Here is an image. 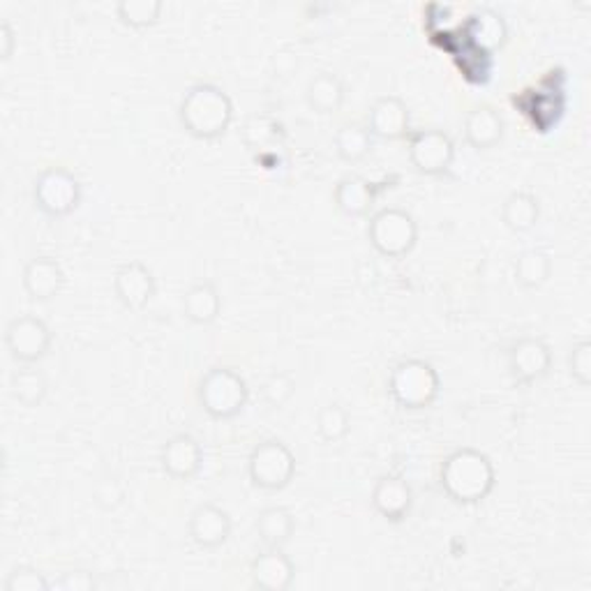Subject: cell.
I'll use <instances>...</instances> for the list:
<instances>
[{"label":"cell","mask_w":591,"mask_h":591,"mask_svg":"<svg viewBox=\"0 0 591 591\" xmlns=\"http://www.w3.org/2000/svg\"><path fill=\"white\" fill-rule=\"evenodd\" d=\"M440 486L457 507H476L486 501L497 486V469L490 455L478 448H457L444 457Z\"/></svg>","instance_id":"obj_1"},{"label":"cell","mask_w":591,"mask_h":591,"mask_svg":"<svg viewBox=\"0 0 591 591\" xmlns=\"http://www.w3.org/2000/svg\"><path fill=\"white\" fill-rule=\"evenodd\" d=\"M179 123L200 141L220 139L234 123V100L220 86L194 83L181 98Z\"/></svg>","instance_id":"obj_2"},{"label":"cell","mask_w":591,"mask_h":591,"mask_svg":"<svg viewBox=\"0 0 591 591\" xmlns=\"http://www.w3.org/2000/svg\"><path fill=\"white\" fill-rule=\"evenodd\" d=\"M442 393V377L425 359H402L393 365L388 396L405 411L430 409Z\"/></svg>","instance_id":"obj_3"},{"label":"cell","mask_w":591,"mask_h":591,"mask_svg":"<svg viewBox=\"0 0 591 591\" xmlns=\"http://www.w3.org/2000/svg\"><path fill=\"white\" fill-rule=\"evenodd\" d=\"M250 400L246 377L227 365H215L196 386V402L215 421H229L243 413Z\"/></svg>","instance_id":"obj_4"},{"label":"cell","mask_w":591,"mask_h":591,"mask_svg":"<svg viewBox=\"0 0 591 591\" xmlns=\"http://www.w3.org/2000/svg\"><path fill=\"white\" fill-rule=\"evenodd\" d=\"M370 246L386 259H402L419 243V225L407 208L388 206L370 217Z\"/></svg>","instance_id":"obj_5"},{"label":"cell","mask_w":591,"mask_h":591,"mask_svg":"<svg viewBox=\"0 0 591 591\" xmlns=\"http://www.w3.org/2000/svg\"><path fill=\"white\" fill-rule=\"evenodd\" d=\"M83 200V190L79 179L65 167L42 169L33 181V204L39 213H45L54 220L72 215Z\"/></svg>","instance_id":"obj_6"},{"label":"cell","mask_w":591,"mask_h":591,"mask_svg":"<svg viewBox=\"0 0 591 591\" xmlns=\"http://www.w3.org/2000/svg\"><path fill=\"white\" fill-rule=\"evenodd\" d=\"M248 476L254 488L280 492L289 488L296 476V455L280 440L259 442L248 455Z\"/></svg>","instance_id":"obj_7"},{"label":"cell","mask_w":591,"mask_h":591,"mask_svg":"<svg viewBox=\"0 0 591 591\" xmlns=\"http://www.w3.org/2000/svg\"><path fill=\"white\" fill-rule=\"evenodd\" d=\"M407 152L411 167L421 173V177H444L451 171L455 162V141L444 129L428 127V129H413L407 137Z\"/></svg>","instance_id":"obj_8"},{"label":"cell","mask_w":591,"mask_h":591,"mask_svg":"<svg viewBox=\"0 0 591 591\" xmlns=\"http://www.w3.org/2000/svg\"><path fill=\"white\" fill-rule=\"evenodd\" d=\"M54 342L52 328L35 315H21L5 328V346L10 356L21 365H35L49 354Z\"/></svg>","instance_id":"obj_9"},{"label":"cell","mask_w":591,"mask_h":591,"mask_svg":"<svg viewBox=\"0 0 591 591\" xmlns=\"http://www.w3.org/2000/svg\"><path fill=\"white\" fill-rule=\"evenodd\" d=\"M553 349L543 338H520L509 349V372L515 384L532 386L550 375Z\"/></svg>","instance_id":"obj_10"},{"label":"cell","mask_w":591,"mask_h":591,"mask_svg":"<svg viewBox=\"0 0 591 591\" xmlns=\"http://www.w3.org/2000/svg\"><path fill=\"white\" fill-rule=\"evenodd\" d=\"M114 294L125 310L141 312L158 294L156 273L144 261H127L114 273Z\"/></svg>","instance_id":"obj_11"},{"label":"cell","mask_w":591,"mask_h":591,"mask_svg":"<svg viewBox=\"0 0 591 591\" xmlns=\"http://www.w3.org/2000/svg\"><path fill=\"white\" fill-rule=\"evenodd\" d=\"M234 530V522L229 511H225L217 503H200L187 520V534L192 543L202 550H215V547H223Z\"/></svg>","instance_id":"obj_12"},{"label":"cell","mask_w":591,"mask_h":591,"mask_svg":"<svg viewBox=\"0 0 591 591\" xmlns=\"http://www.w3.org/2000/svg\"><path fill=\"white\" fill-rule=\"evenodd\" d=\"M367 129L372 137L384 141H398L411 135V114L409 106L398 95H384L375 100L367 114Z\"/></svg>","instance_id":"obj_13"},{"label":"cell","mask_w":591,"mask_h":591,"mask_svg":"<svg viewBox=\"0 0 591 591\" xmlns=\"http://www.w3.org/2000/svg\"><path fill=\"white\" fill-rule=\"evenodd\" d=\"M160 467L173 480H192L204 467V448L192 434H173L162 444Z\"/></svg>","instance_id":"obj_14"},{"label":"cell","mask_w":591,"mask_h":591,"mask_svg":"<svg viewBox=\"0 0 591 591\" xmlns=\"http://www.w3.org/2000/svg\"><path fill=\"white\" fill-rule=\"evenodd\" d=\"M372 509H375L386 522H405L413 509V490L409 480L400 474H384L372 488Z\"/></svg>","instance_id":"obj_15"},{"label":"cell","mask_w":591,"mask_h":591,"mask_svg":"<svg viewBox=\"0 0 591 591\" xmlns=\"http://www.w3.org/2000/svg\"><path fill=\"white\" fill-rule=\"evenodd\" d=\"M21 284H24V292L33 303H49L65 289V271L58 259L39 254L24 266Z\"/></svg>","instance_id":"obj_16"},{"label":"cell","mask_w":591,"mask_h":591,"mask_svg":"<svg viewBox=\"0 0 591 591\" xmlns=\"http://www.w3.org/2000/svg\"><path fill=\"white\" fill-rule=\"evenodd\" d=\"M250 578L261 591H287L296 580V564L282 547H266L250 561Z\"/></svg>","instance_id":"obj_17"},{"label":"cell","mask_w":591,"mask_h":591,"mask_svg":"<svg viewBox=\"0 0 591 591\" xmlns=\"http://www.w3.org/2000/svg\"><path fill=\"white\" fill-rule=\"evenodd\" d=\"M183 317L194 326H211L223 315V296L211 280H200L187 287L181 300Z\"/></svg>","instance_id":"obj_18"},{"label":"cell","mask_w":591,"mask_h":591,"mask_svg":"<svg viewBox=\"0 0 591 591\" xmlns=\"http://www.w3.org/2000/svg\"><path fill=\"white\" fill-rule=\"evenodd\" d=\"M467 37L478 52L495 54L509 42V24L497 10L480 8L467 19Z\"/></svg>","instance_id":"obj_19"},{"label":"cell","mask_w":591,"mask_h":591,"mask_svg":"<svg viewBox=\"0 0 591 591\" xmlns=\"http://www.w3.org/2000/svg\"><path fill=\"white\" fill-rule=\"evenodd\" d=\"M503 123L501 114L490 104H478L465 118V139L474 150H492L503 139Z\"/></svg>","instance_id":"obj_20"},{"label":"cell","mask_w":591,"mask_h":591,"mask_svg":"<svg viewBox=\"0 0 591 591\" xmlns=\"http://www.w3.org/2000/svg\"><path fill=\"white\" fill-rule=\"evenodd\" d=\"M333 202L344 217H365L377 204V187L361 177H344L333 190Z\"/></svg>","instance_id":"obj_21"},{"label":"cell","mask_w":591,"mask_h":591,"mask_svg":"<svg viewBox=\"0 0 591 591\" xmlns=\"http://www.w3.org/2000/svg\"><path fill=\"white\" fill-rule=\"evenodd\" d=\"M344 100H346V86L342 77L336 72L315 75L308 81V89H305V102H308L315 114L321 116L340 112Z\"/></svg>","instance_id":"obj_22"},{"label":"cell","mask_w":591,"mask_h":591,"mask_svg":"<svg viewBox=\"0 0 591 591\" xmlns=\"http://www.w3.org/2000/svg\"><path fill=\"white\" fill-rule=\"evenodd\" d=\"M503 227L513 234H530L541 220V202L530 190L511 192L501 204Z\"/></svg>","instance_id":"obj_23"},{"label":"cell","mask_w":591,"mask_h":591,"mask_svg":"<svg viewBox=\"0 0 591 591\" xmlns=\"http://www.w3.org/2000/svg\"><path fill=\"white\" fill-rule=\"evenodd\" d=\"M254 530L266 547H284L296 532V518L289 509L269 507L257 515Z\"/></svg>","instance_id":"obj_24"},{"label":"cell","mask_w":591,"mask_h":591,"mask_svg":"<svg viewBox=\"0 0 591 591\" xmlns=\"http://www.w3.org/2000/svg\"><path fill=\"white\" fill-rule=\"evenodd\" d=\"M553 275V257L547 250L530 248L518 254L513 264V277L522 289H541Z\"/></svg>","instance_id":"obj_25"},{"label":"cell","mask_w":591,"mask_h":591,"mask_svg":"<svg viewBox=\"0 0 591 591\" xmlns=\"http://www.w3.org/2000/svg\"><path fill=\"white\" fill-rule=\"evenodd\" d=\"M333 146H336V152L338 158L346 164H356L361 160H365L372 148H375V137L370 135L367 125L363 123H342L338 127V133L333 137Z\"/></svg>","instance_id":"obj_26"},{"label":"cell","mask_w":591,"mask_h":591,"mask_svg":"<svg viewBox=\"0 0 591 591\" xmlns=\"http://www.w3.org/2000/svg\"><path fill=\"white\" fill-rule=\"evenodd\" d=\"M47 393H49L47 377L42 375L39 370L31 367V365L19 367L10 375V396L19 405L35 409V407H39L42 402L47 400Z\"/></svg>","instance_id":"obj_27"},{"label":"cell","mask_w":591,"mask_h":591,"mask_svg":"<svg viewBox=\"0 0 591 591\" xmlns=\"http://www.w3.org/2000/svg\"><path fill=\"white\" fill-rule=\"evenodd\" d=\"M162 10V0H121V3H116L118 21L133 31H146L156 26Z\"/></svg>","instance_id":"obj_28"},{"label":"cell","mask_w":591,"mask_h":591,"mask_svg":"<svg viewBox=\"0 0 591 591\" xmlns=\"http://www.w3.org/2000/svg\"><path fill=\"white\" fill-rule=\"evenodd\" d=\"M352 430V416L342 405H326L317 413V434L323 444H338Z\"/></svg>","instance_id":"obj_29"},{"label":"cell","mask_w":591,"mask_h":591,"mask_svg":"<svg viewBox=\"0 0 591 591\" xmlns=\"http://www.w3.org/2000/svg\"><path fill=\"white\" fill-rule=\"evenodd\" d=\"M277 135H280L277 121L271 116H264V114L250 116L246 127H243V141L250 148H264V146L273 144L277 139Z\"/></svg>","instance_id":"obj_30"},{"label":"cell","mask_w":591,"mask_h":591,"mask_svg":"<svg viewBox=\"0 0 591 591\" xmlns=\"http://www.w3.org/2000/svg\"><path fill=\"white\" fill-rule=\"evenodd\" d=\"M296 390V382L287 372H273V375L261 386V398L273 409L287 405Z\"/></svg>","instance_id":"obj_31"},{"label":"cell","mask_w":591,"mask_h":591,"mask_svg":"<svg viewBox=\"0 0 591 591\" xmlns=\"http://www.w3.org/2000/svg\"><path fill=\"white\" fill-rule=\"evenodd\" d=\"M52 584L45 573L33 566H16L5 580V591H49Z\"/></svg>","instance_id":"obj_32"},{"label":"cell","mask_w":591,"mask_h":591,"mask_svg":"<svg viewBox=\"0 0 591 591\" xmlns=\"http://www.w3.org/2000/svg\"><path fill=\"white\" fill-rule=\"evenodd\" d=\"M568 372L578 386H591V340H580L568 354Z\"/></svg>","instance_id":"obj_33"},{"label":"cell","mask_w":591,"mask_h":591,"mask_svg":"<svg viewBox=\"0 0 591 591\" xmlns=\"http://www.w3.org/2000/svg\"><path fill=\"white\" fill-rule=\"evenodd\" d=\"M98 587L93 573L89 571H70L62 573V578L56 582V589L60 591H93Z\"/></svg>","instance_id":"obj_34"},{"label":"cell","mask_w":591,"mask_h":591,"mask_svg":"<svg viewBox=\"0 0 591 591\" xmlns=\"http://www.w3.org/2000/svg\"><path fill=\"white\" fill-rule=\"evenodd\" d=\"M16 47V37L10 26V21H0V60L8 62L14 56Z\"/></svg>","instance_id":"obj_35"}]
</instances>
